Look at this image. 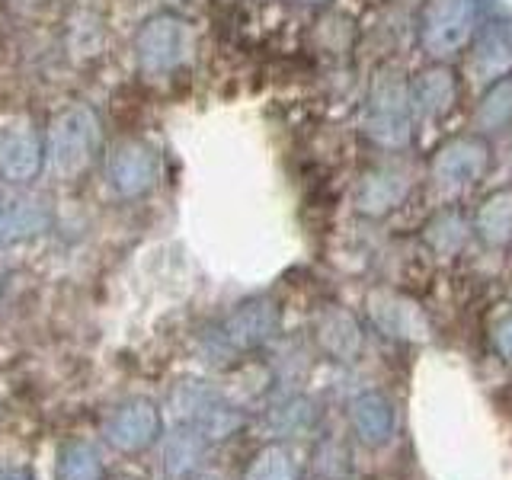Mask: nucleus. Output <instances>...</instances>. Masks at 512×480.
<instances>
[{
  "label": "nucleus",
  "mask_w": 512,
  "mask_h": 480,
  "mask_svg": "<svg viewBox=\"0 0 512 480\" xmlns=\"http://www.w3.org/2000/svg\"><path fill=\"white\" fill-rule=\"evenodd\" d=\"M100 119L84 103L68 106L52 119L45 138V167L52 170L58 180H77L80 173L93 167L96 154H100Z\"/></svg>",
  "instance_id": "obj_1"
},
{
  "label": "nucleus",
  "mask_w": 512,
  "mask_h": 480,
  "mask_svg": "<svg viewBox=\"0 0 512 480\" xmlns=\"http://www.w3.org/2000/svg\"><path fill=\"white\" fill-rule=\"evenodd\" d=\"M170 410L180 420V426H189L202 432L208 442H224L247 423L244 410L231 404L215 384L186 378L170 391Z\"/></svg>",
  "instance_id": "obj_2"
},
{
  "label": "nucleus",
  "mask_w": 512,
  "mask_h": 480,
  "mask_svg": "<svg viewBox=\"0 0 512 480\" xmlns=\"http://www.w3.org/2000/svg\"><path fill=\"white\" fill-rule=\"evenodd\" d=\"M196 52L192 23L176 13H154L135 32V61L148 77L180 71Z\"/></svg>",
  "instance_id": "obj_3"
},
{
  "label": "nucleus",
  "mask_w": 512,
  "mask_h": 480,
  "mask_svg": "<svg viewBox=\"0 0 512 480\" xmlns=\"http://www.w3.org/2000/svg\"><path fill=\"white\" fill-rule=\"evenodd\" d=\"M365 135L381 148H404L413 135V106L404 77L391 68H381L372 80L365 103Z\"/></svg>",
  "instance_id": "obj_4"
},
{
  "label": "nucleus",
  "mask_w": 512,
  "mask_h": 480,
  "mask_svg": "<svg viewBox=\"0 0 512 480\" xmlns=\"http://www.w3.org/2000/svg\"><path fill=\"white\" fill-rule=\"evenodd\" d=\"M282 314L279 304L272 298H250L244 304L221 317V324L208 333V356H240V352H253L266 346L272 336L279 333Z\"/></svg>",
  "instance_id": "obj_5"
},
{
  "label": "nucleus",
  "mask_w": 512,
  "mask_h": 480,
  "mask_svg": "<svg viewBox=\"0 0 512 480\" xmlns=\"http://www.w3.org/2000/svg\"><path fill=\"white\" fill-rule=\"evenodd\" d=\"M477 32L474 0H426L420 16V45L432 58H452Z\"/></svg>",
  "instance_id": "obj_6"
},
{
  "label": "nucleus",
  "mask_w": 512,
  "mask_h": 480,
  "mask_svg": "<svg viewBox=\"0 0 512 480\" xmlns=\"http://www.w3.org/2000/svg\"><path fill=\"white\" fill-rule=\"evenodd\" d=\"M164 173V160L144 138H122L106 154V183L122 199H138L151 192Z\"/></svg>",
  "instance_id": "obj_7"
},
{
  "label": "nucleus",
  "mask_w": 512,
  "mask_h": 480,
  "mask_svg": "<svg viewBox=\"0 0 512 480\" xmlns=\"http://www.w3.org/2000/svg\"><path fill=\"white\" fill-rule=\"evenodd\" d=\"M164 416L151 397H128L112 407L103 423V439L122 455H141L160 442Z\"/></svg>",
  "instance_id": "obj_8"
},
{
  "label": "nucleus",
  "mask_w": 512,
  "mask_h": 480,
  "mask_svg": "<svg viewBox=\"0 0 512 480\" xmlns=\"http://www.w3.org/2000/svg\"><path fill=\"white\" fill-rule=\"evenodd\" d=\"M490 164H493V157H490V144L484 138L455 135L432 154L429 173H432V180H439L442 186H471L477 180H484Z\"/></svg>",
  "instance_id": "obj_9"
},
{
  "label": "nucleus",
  "mask_w": 512,
  "mask_h": 480,
  "mask_svg": "<svg viewBox=\"0 0 512 480\" xmlns=\"http://www.w3.org/2000/svg\"><path fill=\"white\" fill-rule=\"evenodd\" d=\"M407 90H410L413 112L429 122L445 119L448 112L458 106V96H461L458 74L452 68H445V64H429V68H423L407 84Z\"/></svg>",
  "instance_id": "obj_10"
},
{
  "label": "nucleus",
  "mask_w": 512,
  "mask_h": 480,
  "mask_svg": "<svg viewBox=\"0 0 512 480\" xmlns=\"http://www.w3.org/2000/svg\"><path fill=\"white\" fill-rule=\"evenodd\" d=\"M45 167V144L32 132V125L13 122L0 135V173L10 183H29L36 180L39 170Z\"/></svg>",
  "instance_id": "obj_11"
},
{
  "label": "nucleus",
  "mask_w": 512,
  "mask_h": 480,
  "mask_svg": "<svg viewBox=\"0 0 512 480\" xmlns=\"http://www.w3.org/2000/svg\"><path fill=\"white\" fill-rule=\"evenodd\" d=\"M471 68L484 80H500L512 74V26L503 20H490L474 32Z\"/></svg>",
  "instance_id": "obj_12"
},
{
  "label": "nucleus",
  "mask_w": 512,
  "mask_h": 480,
  "mask_svg": "<svg viewBox=\"0 0 512 480\" xmlns=\"http://www.w3.org/2000/svg\"><path fill=\"white\" fill-rule=\"evenodd\" d=\"M368 314L375 324L394 336V340H423L426 336V317L413 301L394 292H375L368 295Z\"/></svg>",
  "instance_id": "obj_13"
},
{
  "label": "nucleus",
  "mask_w": 512,
  "mask_h": 480,
  "mask_svg": "<svg viewBox=\"0 0 512 480\" xmlns=\"http://www.w3.org/2000/svg\"><path fill=\"white\" fill-rule=\"evenodd\" d=\"M349 416H352V429H356V436L365 445L375 448L394 436V407H391V400L378 391H365L352 400Z\"/></svg>",
  "instance_id": "obj_14"
},
{
  "label": "nucleus",
  "mask_w": 512,
  "mask_h": 480,
  "mask_svg": "<svg viewBox=\"0 0 512 480\" xmlns=\"http://www.w3.org/2000/svg\"><path fill=\"white\" fill-rule=\"evenodd\" d=\"M48 224H52V212L39 199H20L13 205H4V212H0V247L36 237L48 231Z\"/></svg>",
  "instance_id": "obj_15"
},
{
  "label": "nucleus",
  "mask_w": 512,
  "mask_h": 480,
  "mask_svg": "<svg viewBox=\"0 0 512 480\" xmlns=\"http://www.w3.org/2000/svg\"><path fill=\"white\" fill-rule=\"evenodd\" d=\"M208 442L202 432L189 429V426H176L173 436L164 442V471L170 480H180L192 471H202V461L208 455Z\"/></svg>",
  "instance_id": "obj_16"
},
{
  "label": "nucleus",
  "mask_w": 512,
  "mask_h": 480,
  "mask_svg": "<svg viewBox=\"0 0 512 480\" xmlns=\"http://www.w3.org/2000/svg\"><path fill=\"white\" fill-rule=\"evenodd\" d=\"M317 340L333 359L352 362L362 349V330L356 324V317L343 308H330L317 324Z\"/></svg>",
  "instance_id": "obj_17"
},
{
  "label": "nucleus",
  "mask_w": 512,
  "mask_h": 480,
  "mask_svg": "<svg viewBox=\"0 0 512 480\" xmlns=\"http://www.w3.org/2000/svg\"><path fill=\"white\" fill-rule=\"evenodd\" d=\"M474 231L480 234V240H487L493 247L509 244L512 240V189H500L484 199V205L477 208Z\"/></svg>",
  "instance_id": "obj_18"
},
{
  "label": "nucleus",
  "mask_w": 512,
  "mask_h": 480,
  "mask_svg": "<svg viewBox=\"0 0 512 480\" xmlns=\"http://www.w3.org/2000/svg\"><path fill=\"white\" fill-rule=\"evenodd\" d=\"M407 189H410L407 176H400L394 170H378L362 183L359 205L368 215H388L391 208H397L400 202H404Z\"/></svg>",
  "instance_id": "obj_19"
},
{
  "label": "nucleus",
  "mask_w": 512,
  "mask_h": 480,
  "mask_svg": "<svg viewBox=\"0 0 512 480\" xmlns=\"http://www.w3.org/2000/svg\"><path fill=\"white\" fill-rule=\"evenodd\" d=\"M55 480H106L103 455L84 439L64 442L58 448L55 461Z\"/></svg>",
  "instance_id": "obj_20"
},
{
  "label": "nucleus",
  "mask_w": 512,
  "mask_h": 480,
  "mask_svg": "<svg viewBox=\"0 0 512 480\" xmlns=\"http://www.w3.org/2000/svg\"><path fill=\"white\" fill-rule=\"evenodd\" d=\"M474 119L484 132H500V128L512 125V74L493 80V87L484 93V100L477 103Z\"/></svg>",
  "instance_id": "obj_21"
},
{
  "label": "nucleus",
  "mask_w": 512,
  "mask_h": 480,
  "mask_svg": "<svg viewBox=\"0 0 512 480\" xmlns=\"http://www.w3.org/2000/svg\"><path fill=\"white\" fill-rule=\"evenodd\" d=\"M244 480H301V464L292 448L276 442L250 461Z\"/></svg>",
  "instance_id": "obj_22"
},
{
  "label": "nucleus",
  "mask_w": 512,
  "mask_h": 480,
  "mask_svg": "<svg viewBox=\"0 0 512 480\" xmlns=\"http://www.w3.org/2000/svg\"><path fill=\"white\" fill-rule=\"evenodd\" d=\"M317 420L314 413V404L304 397H292L285 400V404H279L276 410L269 413V429L276 432V436H301V432H308Z\"/></svg>",
  "instance_id": "obj_23"
},
{
  "label": "nucleus",
  "mask_w": 512,
  "mask_h": 480,
  "mask_svg": "<svg viewBox=\"0 0 512 480\" xmlns=\"http://www.w3.org/2000/svg\"><path fill=\"white\" fill-rule=\"evenodd\" d=\"M426 240H429V247L436 253L455 256L464 247V240H468V224H464V218L458 212H442V215H436L429 221Z\"/></svg>",
  "instance_id": "obj_24"
},
{
  "label": "nucleus",
  "mask_w": 512,
  "mask_h": 480,
  "mask_svg": "<svg viewBox=\"0 0 512 480\" xmlns=\"http://www.w3.org/2000/svg\"><path fill=\"white\" fill-rule=\"evenodd\" d=\"M493 346H496V352L506 359V362H512V317L509 320H503L500 327H496V333H493Z\"/></svg>",
  "instance_id": "obj_25"
},
{
  "label": "nucleus",
  "mask_w": 512,
  "mask_h": 480,
  "mask_svg": "<svg viewBox=\"0 0 512 480\" xmlns=\"http://www.w3.org/2000/svg\"><path fill=\"white\" fill-rule=\"evenodd\" d=\"M0 480H32V474L26 468H4L0 471Z\"/></svg>",
  "instance_id": "obj_26"
},
{
  "label": "nucleus",
  "mask_w": 512,
  "mask_h": 480,
  "mask_svg": "<svg viewBox=\"0 0 512 480\" xmlns=\"http://www.w3.org/2000/svg\"><path fill=\"white\" fill-rule=\"evenodd\" d=\"M180 480H221V477L218 474H208V471H192V474H186Z\"/></svg>",
  "instance_id": "obj_27"
},
{
  "label": "nucleus",
  "mask_w": 512,
  "mask_h": 480,
  "mask_svg": "<svg viewBox=\"0 0 512 480\" xmlns=\"http://www.w3.org/2000/svg\"><path fill=\"white\" fill-rule=\"evenodd\" d=\"M109 480H141V477H135V474H116V477H109Z\"/></svg>",
  "instance_id": "obj_28"
},
{
  "label": "nucleus",
  "mask_w": 512,
  "mask_h": 480,
  "mask_svg": "<svg viewBox=\"0 0 512 480\" xmlns=\"http://www.w3.org/2000/svg\"><path fill=\"white\" fill-rule=\"evenodd\" d=\"M0 212H4V202H0Z\"/></svg>",
  "instance_id": "obj_29"
},
{
  "label": "nucleus",
  "mask_w": 512,
  "mask_h": 480,
  "mask_svg": "<svg viewBox=\"0 0 512 480\" xmlns=\"http://www.w3.org/2000/svg\"><path fill=\"white\" fill-rule=\"evenodd\" d=\"M308 4H317V0H308Z\"/></svg>",
  "instance_id": "obj_30"
}]
</instances>
